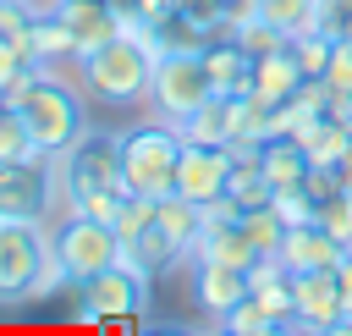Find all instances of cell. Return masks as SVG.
Returning a JSON list of instances; mask_svg holds the SVG:
<instances>
[{
    "label": "cell",
    "mask_w": 352,
    "mask_h": 336,
    "mask_svg": "<svg viewBox=\"0 0 352 336\" xmlns=\"http://www.w3.org/2000/svg\"><path fill=\"white\" fill-rule=\"evenodd\" d=\"M154 61H160V50L148 44V33H143V28H126V33H116L110 44L77 55V77H82V88H88L94 99H104V105H132V99L148 94Z\"/></svg>",
    "instance_id": "6da1fadb"
},
{
    "label": "cell",
    "mask_w": 352,
    "mask_h": 336,
    "mask_svg": "<svg viewBox=\"0 0 352 336\" xmlns=\"http://www.w3.org/2000/svg\"><path fill=\"white\" fill-rule=\"evenodd\" d=\"M55 182L66 193V209H77L94 193H126L121 171V132H82L72 149L55 154Z\"/></svg>",
    "instance_id": "7a4b0ae2"
},
{
    "label": "cell",
    "mask_w": 352,
    "mask_h": 336,
    "mask_svg": "<svg viewBox=\"0 0 352 336\" xmlns=\"http://www.w3.org/2000/svg\"><path fill=\"white\" fill-rule=\"evenodd\" d=\"M182 132L170 127H132L121 132V171H126V193L138 198H165L176 193V165H182Z\"/></svg>",
    "instance_id": "3957f363"
},
{
    "label": "cell",
    "mask_w": 352,
    "mask_h": 336,
    "mask_svg": "<svg viewBox=\"0 0 352 336\" xmlns=\"http://www.w3.org/2000/svg\"><path fill=\"white\" fill-rule=\"evenodd\" d=\"M22 121H28V132H33V143L55 160L60 149H72L82 132H88V121H82V99L66 88V83H55L50 72L38 77V88L22 99Z\"/></svg>",
    "instance_id": "277c9868"
},
{
    "label": "cell",
    "mask_w": 352,
    "mask_h": 336,
    "mask_svg": "<svg viewBox=\"0 0 352 336\" xmlns=\"http://www.w3.org/2000/svg\"><path fill=\"white\" fill-rule=\"evenodd\" d=\"M50 248H55L60 270L72 275V286L88 281V275H99V270H110V264L121 259V237H116V226L82 215V209H72V215L50 231Z\"/></svg>",
    "instance_id": "5b68a950"
},
{
    "label": "cell",
    "mask_w": 352,
    "mask_h": 336,
    "mask_svg": "<svg viewBox=\"0 0 352 336\" xmlns=\"http://www.w3.org/2000/svg\"><path fill=\"white\" fill-rule=\"evenodd\" d=\"M148 308V270L132 259H116L110 270L77 281V319L82 325H104L121 314H143Z\"/></svg>",
    "instance_id": "8992f818"
},
{
    "label": "cell",
    "mask_w": 352,
    "mask_h": 336,
    "mask_svg": "<svg viewBox=\"0 0 352 336\" xmlns=\"http://www.w3.org/2000/svg\"><path fill=\"white\" fill-rule=\"evenodd\" d=\"M44 259H50V237L38 220H0V303L33 297Z\"/></svg>",
    "instance_id": "52a82bcc"
},
{
    "label": "cell",
    "mask_w": 352,
    "mask_h": 336,
    "mask_svg": "<svg viewBox=\"0 0 352 336\" xmlns=\"http://www.w3.org/2000/svg\"><path fill=\"white\" fill-rule=\"evenodd\" d=\"M148 99L165 121H187L204 99H214V83L204 72V55H160L154 61V83H148Z\"/></svg>",
    "instance_id": "ba28073f"
},
{
    "label": "cell",
    "mask_w": 352,
    "mask_h": 336,
    "mask_svg": "<svg viewBox=\"0 0 352 336\" xmlns=\"http://www.w3.org/2000/svg\"><path fill=\"white\" fill-rule=\"evenodd\" d=\"M55 165L50 154L0 160V220H44V204L55 198Z\"/></svg>",
    "instance_id": "9c48e42d"
},
{
    "label": "cell",
    "mask_w": 352,
    "mask_h": 336,
    "mask_svg": "<svg viewBox=\"0 0 352 336\" xmlns=\"http://www.w3.org/2000/svg\"><path fill=\"white\" fill-rule=\"evenodd\" d=\"M292 330H346L336 270H292Z\"/></svg>",
    "instance_id": "30bf717a"
},
{
    "label": "cell",
    "mask_w": 352,
    "mask_h": 336,
    "mask_svg": "<svg viewBox=\"0 0 352 336\" xmlns=\"http://www.w3.org/2000/svg\"><path fill=\"white\" fill-rule=\"evenodd\" d=\"M231 182V149L226 143H187L176 165V193L192 204H214Z\"/></svg>",
    "instance_id": "8fae6325"
},
{
    "label": "cell",
    "mask_w": 352,
    "mask_h": 336,
    "mask_svg": "<svg viewBox=\"0 0 352 336\" xmlns=\"http://www.w3.org/2000/svg\"><path fill=\"white\" fill-rule=\"evenodd\" d=\"M192 297L204 314H231L242 297H248V270L242 264H220V259H198L192 264Z\"/></svg>",
    "instance_id": "7c38bea8"
},
{
    "label": "cell",
    "mask_w": 352,
    "mask_h": 336,
    "mask_svg": "<svg viewBox=\"0 0 352 336\" xmlns=\"http://www.w3.org/2000/svg\"><path fill=\"white\" fill-rule=\"evenodd\" d=\"M204 72H209L214 94H231V99L253 94V55H248L231 33H214V39H209V50H204Z\"/></svg>",
    "instance_id": "4fadbf2b"
},
{
    "label": "cell",
    "mask_w": 352,
    "mask_h": 336,
    "mask_svg": "<svg viewBox=\"0 0 352 336\" xmlns=\"http://www.w3.org/2000/svg\"><path fill=\"white\" fill-rule=\"evenodd\" d=\"M341 253H346V248H341L319 220H308V226H286V242H280L286 270H336Z\"/></svg>",
    "instance_id": "5bb4252c"
},
{
    "label": "cell",
    "mask_w": 352,
    "mask_h": 336,
    "mask_svg": "<svg viewBox=\"0 0 352 336\" xmlns=\"http://www.w3.org/2000/svg\"><path fill=\"white\" fill-rule=\"evenodd\" d=\"M60 22L72 28V39H77L82 55L99 50V44H110L116 33H126V22L116 17L110 0H66V6H60Z\"/></svg>",
    "instance_id": "9a60e30c"
},
{
    "label": "cell",
    "mask_w": 352,
    "mask_h": 336,
    "mask_svg": "<svg viewBox=\"0 0 352 336\" xmlns=\"http://www.w3.org/2000/svg\"><path fill=\"white\" fill-rule=\"evenodd\" d=\"M302 66H297V55H292V44H280L275 55H258L253 61V94L264 99V105H286L297 88H302Z\"/></svg>",
    "instance_id": "2e32d148"
},
{
    "label": "cell",
    "mask_w": 352,
    "mask_h": 336,
    "mask_svg": "<svg viewBox=\"0 0 352 336\" xmlns=\"http://www.w3.org/2000/svg\"><path fill=\"white\" fill-rule=\"evenodd\" d=\"M258 165H264V176H270L275 187H302L314 160H308V149H302L297 138L270 132V138H264V149H258Z\"/></svg>",
    "instance_id": "e0dca14e"
},
{
    "label": "cell",
    "mask_w": 352,
    "mask_h": 336,
    "mask_svg": "<svg viewBox=\"0 0 352 336\" xmlns=\"http://www.w3.org/2000/svg\"><path fill=\"white\" fill-rule=\"evenodd\" d=\"M143 33H148V44H154L160 55H204V50H209V39H214V33H209V28H198L187 11H170V17L148 22Z\"/></svg>",
    "instance_id": "ac0fdd59"
},
{
    "label": "cell",
    "mask_w": 352,
    "mask_h": 336,
    "mask_svg": "<svg viewBox=\"0 0 352 336\" xmlns=\"http://www.w3.org/2000/svg\"><path fill=\"white\" fill-rule=\"evenodd\" d=\"M154 220H160V231L192 259V248H198V237H204V204H192V198H182V193H165V198L154 204Z\"/></svg>",
    "instance_id": "d6986e66"
},
{
    "label": "cell",
    "mask_w": 352,
    "mask_h": 336,
    "mask_svg": "<svg viewBox=\"0 0 352 336\" xmlns=\"http://www.w3.org/2000/svg\"><path fill=\"white\" fill-rule=\"evenodd\" d=\"M182 143H231V94H214L204 99L187 121H176Z\"/></svg>",
    "instance_id": "ffe728a7"
},
{
    "label": "cell",
    "mask_w": 352,
    "mask_h": 336,
    "mask_svg": "<svg viewBox=\"0 0 352 336\" xmlns=\"http://www.w3.org/2000/svg\"><path fill=\"white\" fill-rule=\"evenodd\" d=\"M121 259H132V264H143L148 275H160V270H170V264H176V259H187V253H182V248L160 231V220H148V226H143V231L121 248Z\"/></svg>",
    "instance_id": "44dd1931"
},
{
    "label": "cell",
    "mask_w": 352,
    "mask_h": 336,
    "mask_svg": "<svg viewBox=\"0 0 352 336\" xmlns=\"http://www.w3.org/2000/svg\"><path fill=\"white\" fill-rule=\"evenodd\" d=\"M236 226H242V237L253 242V253H280V242H286V220H280L270 204L242 209V215H236Z\"/></svg>",
    "instance_id": "7402d4cb"
},
{
    "label": "cell",
    "mask_w": 352,
    "mask_h": 336,
    "mask_svg": "<svg viewBox=\"0 0 352 336\" xmlns=\"http://www.w3.org/2000/svg\"><path fill=\"white\" fill-rule=\"evenodd\" d=\"M33 50H38V61H44V66H55V61H77V55H82V50H77V39H72V28H66L60 17L33 22Z\"/></svg>",
    "instance_id": "603a6c76"
},
{
    "label": "cell",
    "mask_w": 352,
    "mask_h": 336,
    "mask_svg": "<svg viewBox=\"0 0 352 336\" xmlns=\"http://www.w3.org/2000/svg\"><path fill=\"white\" fill-rule=\"evenodd\" d=\"M220 325H226L231 336H275V330H280V319H275L258 297H242L231 314H220Z\"/></svg>",
    "instance_id": "cb8c5ba5"
},
{
    "label": "cell",
    "mask_w": 352,
    "mask_h": 336,
    "mask_svg": "<svg viewBox=\"0 0 352 336\" xmlns=\"http://www.w3.org/2000/svg\"><path fill=\"white\" fill-rule=\"evenodd\" d=\"M330 50H336V39H330V33H319V28H302V33H292V55H297V66H302L308 77H324V66H330Z\"/></svg>",
    "instance_id": "d4e9b609"
},
{
    "label": "cell",
    "mask_w": 352,
    "mask_h": 336,
    "mask_svg": "<svg viewBox=\"0 0 352 336\" xmlns=\"http://www.w3.org/2000/svg\"><path fill=\"white\" fill-rule=\"evenodd\" d=\"M28 154H44L22 121V110H6L0 105V160H28Z\"/></svg>",
    "instance_id": "484cf974"
},
{
    "label": "cell",
    "mask_w": 352,
    "mask_h": 336,
    "mask_svg": "<svg viewBox=\"0 0 352 336\" xmlns=\"http://www.w3.org/2000/svg\"><path fill=\"white\" fill-rule=\"evenodd\" d=\"M314 17H319V0H264V22H275L286 39L314 28Z\"/></svg>",
    "instance_id": "4316f807"
},
{
    "label": "cell",
    "mask_w": 352,
    "mask_h": 336,
    "mask_svg": "<svg viewBox=\"0 0 352 336\" xmlns=\"http://www.w3.org/2000/svg\"><path fill=\"white\" fill-rule=\"evenodd\" d=\"M231 39H236V44H242V50H248L253 61H258V55H275L280 44H292V39H286V33L275 28V22H264V17H253V22H248V28H236Z\"/></svg>",
    "instance_id": "83f0119b"
},
{
    "label": "cell",
    "mask_w": 352,
    "mask_h": 336,
    "mask_svg": "<svg viewBox=\"0 0 352 336\" xmlns=\"http://www.w3.org/2000/svg\"><path fill=\"white\" fill-rule=\"evenodd\" d=\"M270 209H275L286 226H308L319 204H314V193H308V187H275V193H270Z\"/></svg>",
    "instance_id": "f1b7e54d"
},
{
    "label": "cell",
    "mask_w": 352,
    "mask_h": 336,
    "mask_svg": "<svg viewBox=\"0 0 352 336\" xmlns=\"http://www.w3.org/2000/svg\"><path fill=\"white\" fill-rule=\"evenodd\" d=\"M314 220L341 242V248H352V204L341 198V193H330V198H319V209H314Z\"/></svg>",
    "instance_id": "f546056e"
},
{
    "label": "cell",
    "mask_w": 352,
    "mask_h": 336,
    "mask_svg": "<svg viewBox=\"0 0 352 336\" xmlns=\"http://www.w3.org/2000/svg\"><path fill=\"white\" fill-rule=\"evenodd\" d=\"M314 28L330 33V39H352V0H319Z\"/></svg>",
    "instance_id": "4dcf8cb0"
},
{
    "label": "cell",
    "mask_w": 352,
    "mask_h": 336,
    "mask_svg": "<svg viewBox=\"0 0 352 336\" xmlns=\"http://www.w3.org/2000/svg\"><path fill=\"white\" fill-rule=\"evenodd\" d=\"M176 11H187L198 28H209V33H220L226 28V0H176Z\"/></svg>",
    "instance_id": "1f68e13d"
},
{
    "label": "cell",
    "mask_w": 352,
    "mask_h": 336,
    "mask_svg": "<svg viewBox=\"0 0 352 336\" xmlns=\"http://www.w3.org/2000/svg\"><path fill=\"white\" fill-rule=\"evenodd\" d=\"M28 28H33L28 6H22V0H0V39H16V33H28Z\"/></svg>",
    "instance_id": "d6a6232c"
},
{
    "label": "cell",
    "mask_w": 352,
    "mask_h": 336,
    "mask_svg": "<svg viewBox=\"0 0 352 336\" xmlns=\"http://www.w3.org/2000/svg\"><path fill=\"white\" fill-rule=\"evenodd\" d=\"M22 66H33V61H28V55H22V50H16L11 39H0V94H6V83H11V77H16Z\"/></svg>",
    "instance_id": "836d02e7"
},
{
    "label": "cell",
    "mask_w": 352,
    "mask_h": 336,
    "mask_svg": "<svg viewBox=\"0 0 352 336\" xmlns=\"http://www.w3.org/2000/svg\"><path fill=\"white\" fill-rule=\"evenodd\" d=\"M336 286H341V308H346V330H352V248L336 264Z\"/></svg>",
    "instance_id": "e575fe53"
},
{
    "label": "cell",
    "mask_w": 352,
    "mask_h": 336,
    "mask_svg": "<svg viewBox=\"0 0 352 336\" xmlns=\"http://www.w3.org/2000/svg\"><path fill=\"white\" fill-rule=\"evenodd\" d=\"M110 6H116V17L126 28H143V0H110Z\"/></svg>",
    "instance_id": "d590c367"
},
{
    "label": "cell",
    "mask_w": 352,
    "mask_h": 336,
    "mask_svg": "<svg viewBox=\"0 0 352 336\" xmlns=\"http://www.w3.org/2000/svg\"><path fill=\"white\" fill-rule=\"evenodd\" d=\"M22 6H28V17H33V22H44V17H60V6H66V0H22Z\"/></svg>",
    "instance_id": "8d00e7d4"
},
{
    "label": "cell",
    "mask_w": 352,
    "mask_h": 336,
    "mask_svg": "<svg viewBox=\"0 0 352 336\" xmlns=\"http://www.w3.org/2000/svg\"><path fill=\"white\" fill-rule=\"evenodd\" d=\"M341 198L352 204V165H341Z\"/></svg>",
    "instance_id": "74e56055"
},
{
    "label": "cell",
    "mask_w": 352,
    "mask_h": 336,
    "mask_svg": "<svg viewBox=\"0 0 352 336\" xmlns=\"http://www.w3.org/2000/svg\"><path fill=\"white\" fill-rule=\"evenodd\" d=\"M346 165H352V154H346Z\"/></svg>",
    "instance_id": "f35d334b"
}]
</instances>
